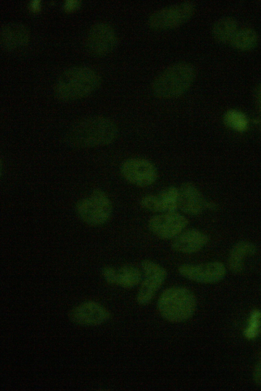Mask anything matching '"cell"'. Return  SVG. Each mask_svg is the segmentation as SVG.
I'll list each match as a JSON object with an SVG mask.
<instances>
[{
    "instance_id": "obj_25",
    "label": "cell",
    "mask_w": 261,
    "mask_h": 391,
    "mask_svg": "<svg viewBox=\"0 0 261 391\" xmlns=\"http://www.w3.org/2000/svg\"><path fill=\"white\" fill-rule=\"evenodd\" d=\"M41 7V3L39 1H33L30 3V8L33 11H38Z\"/></svg>"
},
{
    "instance_id": "obj_15",
    "label": "cell",
    "mask_w": 261,
    "mask_h": 391,
    "mask_svg": "<svg viewBox=\"0 0 261 391\" xmlns=\"http://www.w3.org/2000/svg\"><path fill=\"white\" fill-rule=\"evenodd\" d=\"M178 208L184 213L197 216L206 209L207 201L193 183L186 182L178 189Z\"/></svg>"
},
{
    "instance_id": "obj_24",
    "label": "cell",
    "mask_w": 261,
    "mask_h": 391,
    "mask_svg": "<svg viewBox=\"0 0 261 391\" xmlns=\"http://www.w3.org/2000/svg\"><path fill=\"white\" fill-rule=\"evenodd\" d=\"M80 5V2L76 0L67 1L64 4V9L68 11H73Z\"/></svg>"
},
{
    "instance_id": "obj_22",
    "label": "cell",
    "mask_w": 261,
    "mask_h": 391,
    "mask_svg": "<svg viewBox=\"0 0 261 391\" xmlns=\"http://www.w3.org/2000/svg\"><path fill=\"white\" fill-rule=\"evenodd\" d=\"M261 328V311L254 309L250 314L246 328L244 329L245 337L249 340L255 338Z\"/></svg>"
},
{
    "instance_id": "obj_9",
    "label": "cell",
    "mask_w": 261,
    "mask_h": 391,
    "mask_svg": "<svg viewBox=\"0 0 261 391\" xmlns=\"http://www.w3.org/2000/svg\"><path fill=\"white\" fill-rule=\"evenodd\" d=\"M114 29L105 22H98L89 29L86 39L88 51L95 56H103L112 51L118 43Z\"/></svg>"
},
{
    "instance_id": "obj_12",
    "label": "cell",
    "mask_w": 261,
    "mask_h": 391,
    "mask_svg": "<svg viewBox=\"0 0 261 391\" xmlns=\"http://www.w3.org/2000/svg\"><path fill=\"white\" fill-rule=\"evenodd\" d=\"M74 323L83 326H95L107 322L111 317L109 310L100 303L86 301L74 307L69 314Z\"/></svg>"
},
{
    "instance_id": "obj_19",
    "label": "cell",
    "mask_w": 261,
    "mask_h": 391,
    "mask_svg": "<svg viewBox=\"0 0 261 391\" xmlns=\"http://www.w3.org/2000/svg\"><path fill=\"white\" fill-rule=\"evenodd\" d=\"M237 23L233 19L228 17L217 21L212 28V34L218 41L225 42L232 38L236 33Z\"/></svg>"
},
{
    "instance_id": "obj_11",
    "label": "cell",
    "mask_w": 261,
    "mask_h": 391,
    "mask_svg": "<svg viewBox=\"0 0 261 391\" xmlns=\"http://www.w3.org/2000/svg\"><path fill=\"white\" fill-rule=\"evenodd\" d=\"M180 276L193 282L213 283L221 280L226 274L225 266L219 262L185 264L178 268Z\"/></svg>"
},
{
    "instance_id": "obj_20",
    "label": "cell",
    "mask_w": 261,
    "mask_h": 391,
    "mask_svg": "<svg viewBox=\"0 0 261 391\" xmlns=\"http://www.w3.org/2000/svg\"><path fill=\"white\" fill-rule=\"evenodd\" d=\"M257 40V35L254 31L245 29L237 31L231 39V42L236 48L246 50L252 48Z\"/></svg>"
},
{
    "instance_id": "obj_21",
    "label": "cell",
    "mask_w": 261,
    "mask_h": 391,
    "mask_svg": "<svg viewBox=\"0 0 261 391\" xmlns=\"http://www.w3.org/2000/svg\"><path fill=\"white\" fill-rule=\"evenodd\" d=\"M224 119L228 126L238 131H244L248 126V120L246 116L237 110L228 111L225 113Z\"/></svg>"
},
{
    "instance_id": "obj_4",
    "label": "cell",
    "mask_w": 261,
    "mask_h": 391,
    "mask_svg": "<svg viewBox=\"0 0 261 391\" xmlns=\"http://www.w3.org/2000/svg\"><path fill=\"white\" fill-rule=\"evenodd\" d=\"M158 310L166 321L173 323L187 321L194 315L197 300L194 293L182 286L165 289L157 300Z\"/></svg>"
},
{
    "instance_id": "obj_8",
    "label": "cell",
    "mask_w": 261,
    "mask_h": 391,
    "mask_svg": "<svg viewBox=\"0 0 261 391\" xmlns=\"http://www.w3.org/2000/svg\"><path fill=\"white\" fill-rule=\"evenodd\" d=\"M123 178L128 183L139 187L153 185L158 179V171L150 161L135 157L125 160L120 167Z\"/></svg>"
},
{
    "instance_id": "obj_3",
    "label": "cell",
    "mask_w": 261,
    "mask_h": 391,
    "mask_svg": "<svg viewBox=\"0 0 261 391\" xmlns=\"http://www.w3.org/2000/svg\"><path fill=\"white\" fill-rule=\"evenodd\" d=\"M196 75V68L192 64L186 62L174 63L155 77L151 84V91L160 98L178 97L189 90Z\"/></svg>"
},
{
    "instance_id": "obj_16",
    "label": "cell",
    "mask_w": 261,
    "mask_h": 391,
    "mask_svg": "<svg viewBox=\"0 0 261 391\" xmlns=\"http://www.w3.org/2000/svg\"><path fill=\"white\" fill-rule=\"evenodd\" d=\"M207 236L196 229L184 230L173 239L171 247L176 252L192 254L198 252L207 243Z\"/></svg>"
},
{
    "instance_id": "obj_14",
    "label": "cell",
    "mask_w": 261,
    "mask_h": 391,
    "mask_svg": "<svg viewBox=\"0 0 261 391\" xmlns=\"http://www.w3.org/2000/svg\"><path fill=\"white\" fill-rule=\"evenodd\" d=\"M102 275L108 283L125 289H132L139 285L142 278L139 269L129 265L118 269L106 267L102 269Z\"/></svg>"
},
{
    "instance_id": "obj_10",
    "label": "cell",
    "mask_w": 261,
    "mask_h": 391,
    "mask_svg": "<svg viewBox=\"0 0 261 391\" xmlns=\"http://www.w3.org/2000/svg\"><path fill=\"white\" fill-rule=\"evenodd\" d=\"M188 224L187 218L176 211L160 213L148 221L150 231L163 240L173 239L183 231Z\"/></svg>"
},
{
    "instance_id": "obj_2",
    "label": "cell",
    "mask_w": 261,
    "mask_h": 391,
    "mask_svg": "<svg viewBox=\"0 0 261 391\" xmlns=\"http://www.w3.org/2000/svg\"><path fill=\"white\" fill-rule=\"evenodd\" d=\"M99 74L93 69L77 66L66 69L55 83L54 93L59 99L71 101L85 97L101 84Z\"/></svg>"
},
{
    "instance_id": "obj_1",
    "label": "cell",
    "mask_w": 261,
    "mask_h": 391,
    "mask_svg": "<svg viewBox=\"0 0 261 391\" xmlns=\"http://www.w3.org/2000/svg\"><path fill=\"white\" fill-rule=\"evenodd\" d=\"M118 129L115 122L105 116H93L78 122L67 135L68 144L76 148H90L112 143Z\"/></svg>"
},
{
    "instance_id": "obj_17",
    "label": "cell",
    "mask_w": 261,
    "mask_h": 391,
    "mask_svg": "<svg viewBox=\"0 0 261 391\" xmlns=\"http://www.w3.org/2000/svg\"><path fill=\"white\" fill-rule=\"evenodd\" d=\"M30 38L28 28L19 22H9L4 25L1 30V45L5 50H11L27 44Z\"/></svg>"
},
{
    "instance_id": "obj_13",
    "label": "cell",
    "mask_w": 261,
    "mask_h": 391,
    "mask_svg": "<svg viewBox=\"0 0 261 391\" xmlns=\"http://www.w3.org/2000/svg\"><path fill=\"white\" fill-rule=\"evenodd\" d=\"M178 189L169 186L158 194L143 196L140 205L145 210L159 214L175 212L178 208Z\"/></svg>"
},
{
    "instance_id": "obj_6",
    "label": "cell",
    "mask_w": 261,
    "mask_h": 391,
    "mask_svg": "<svg viewBox=\"0 0 261 391\" xmlns=\"http://www.w3.org/2000/svg\"><path fill=\"white\" fill-rule=\"evenodd\" d=\"M195 10V4L191 1L168 6L152 12L148 18L147 24L156 31L174 29L188 21Z\"/></svg>"
},
{
    "instance_id": "obj_18",
    "label": "cell",
    "mask_w": 261,
    "mask_h": 391,
    "mask_svg": "<svg viewBox=\"0 0 261 391\" xmlns=\"http://www.w3.org/2000/svg\"><path fill=\"white\" fill-rule=\"evenodd\" d=\"M255 246L247 241L238 242L232 248L228 258L229 269L233 273H239L244 269V260L246 257L254 254Z\"/></svg>"
},
{
    "instance_id": "obj_5",
    "label": "cell",
    "mask_w": 261,
    "mask_h": 391,
    "mask_svg": "<svg viewBox=\"0 0 261 391\" xmlns=\"http://www.w3.org/2000/svg\"><path fill=\"white\" fill-rule=\"evenodd\" d=\"M112 203L107 194L100 189L93 191L89 196L79 200L76 211L86 224L99 226L110 219L112 213Z\"/></svg>"
},
{
    "instance_id": "obj_7",
    "label": "cell",
    "mask_w": 261,
    "mask_h": 391,
    "mask_svg": "<svg viewBox=\"0 0 261 391\" xmlns=\"http://www.w3.org/2000/svg\"><path fill=\"white\" fill-rule=\"evenodd\" d=\"M141 268L143 277L136 298L139 304L146 305L151 302L164 283L167 273L162 266L148 259L142 262Z\"/></svg>"
},
{
    "instance_id": "obj_23",
    "label": "cell",
    "mask_w": 261,
    "mask_h": 391,
    "mask_svg": "<svg viewBox=\"0 0 261 391\" xmlns=\"http://www.w3.org/2000/svg\"><path fill=\"white\" fill-rule=\"evenodd\" d=\"M252 375L254 383L257 386L261 387V358L255 364Z\"/></svg>"
}]
</instances>
